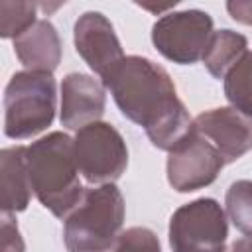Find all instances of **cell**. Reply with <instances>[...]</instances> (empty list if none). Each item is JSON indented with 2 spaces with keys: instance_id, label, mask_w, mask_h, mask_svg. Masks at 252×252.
Returning <instances> with one entry per match:
<instances>
[{
  "instance_id": "cell-1",
  "label": "cell",
  "mask_w": 252,
  "mask_h": 252,
  "mask_svg": "<svg viewBox=\"0 0 252 252\" xmlns=\"http://www.w3.org/2000/svg\"><path fill=\"white\" fill-rule=\"evenodd\" d=\"M126 118L142 126L159 150L171 152L191 130L193 118L177 98L169 73L140 55H128L102 81Z\"/></svg>"
},
{
  "instance_id": "cell-2",
  "label": "cell",
  "mask_w": 252,
  "mask_h": 252,
  "mask_svg": "<svg viewBox=\"0 0 252 252\" xmlns=\"http://www.w3.org/2000/svg\"><path fill=\"white\" fill-rule=\"evenodd\" d=\"M28 175L33 195L55 217L67 219L81 203L85 189L79 179L73 138L51 132L26 148Z\"/></svg>"
},
{
  "instance_id": "cell-3",
  "label": "cell",
  "mask_w": 252,
  "mask_h": 252,
  "mask_svg": "<svg viewBox=\"0 0 252 252\" xmlns=\"http://www.w3.org/2000/svg\"><path fill=\"white\" fill-rule=\"evenodd\" d=\"M124 199L114 183L85 189L81 203L65 219L67 252H110L122 234Z\"/></svg>"
},
{
  "instance_id": "cell-4",
  "label": "cell",
  "mask_w": 252,
  "mask_h": 252,
  "mask_svg": "<svg viewBox=\"0 0 252 252\" xmlns=\"http://www.w3.org/2000/svg\"><path fill=\"white\" fill-rule=\"evenodd\" d=\"M57 87L51 73L20 71L4 91V134L14 140L32 138L51 126Z\"/></svg>"
},
{
  "instance_id": "cell-5",
  "label": "cell",
  "mask_w": 252,
  "mask_h": 252,
  "mask_svg": "<svg viewBox=\"0 0 252 252\" xmlns=\"http://www.w3.org/2000/svg\"><path fill=\"white\" fill-rule=\"evenodd\" d=\"M226 236V213L215 199H197L171 215L169 246L173 252H224Z\"/></svg>"
},
{
  "instance_id": "cell-6",
  "label": "cell",
  "mask_w": 252,
  "mask_h": 252,
  "mask_svg": "<svg viewBox=\"0 0 252 252\" xmlns=\"http://www.w3.org/2000/svg\"><path fill=\"white\" fill-rule=\"evenodd\" d=\"M79 173L96 185L114 183L128 165V150L116 128L106 122H94L73 138Z\"/></svg>"
},
{
  "instance_id": "cell-7",
  "label": "cell",
  "mask_w": 252,
  "mask_h": 252,
  "mask_svg": "<svg viewBox=\"0 0 252 252\" xmlns=\"http://www.w3.org/2000/svg\"><path fill=\"white\" fill-rule=\"evenodd\" d=\"M213 35V20L201 10L163 14L152 28L156 49L173 63L189 65L203 59Z\"/></svg>"
},
{
  "instance_id": "cell-8",
  "label": "cell",
  "mask_w": 252,
  "mask_h": 252,
  "mask_svg": "<svg viewBox=\"0 0 252 252\" xmlns=\"http://www.w3.org/2000/svg\"><path fill=\"white\" fill-rule=\"evenodd\" d=\"M222 165L224 159L219 150L193 126V130L169 152L167 181L179 193L197 191L211 185Z\"/></svg>"
},
{
  "instance_id": "cell-9",
  "label": "cell",
  "mask_w": 252,
  "mask_h": 252,
  "mask_svg": "<svg viewBox=\"0 0 252 252\" xmlns=\"http://www.w3.org/2000/svg\"><path fill=\"white\" fill-rule=\"evenodd\" d=\"M75 49L104 81L124 59L112 24L100 12H85L75 22Z\"/></svg>"
},
{
  "instance_id": "cell-10",
  "label": "cell",
  "mask_w": 252,
  "mask_h": 252,
  "mask_svg": "<svg viewBox=\"0 0 252 252\" xmlns=\"http://www.w3.org/2000/svg\"><path fill=\"white\" fill-rule=\"evenodd\" d=\"M193 126L219 150L224 163L252 150V118L232 106L205 110L193 118Z\"/></svg>"
},
{
  "instance_id": "cell-11",
  "label": "cell",
  "mask_w": 252,
  "mask_h": 252,
  "mask_svg": "<svg viewBox=\"0 0 252 252\" xmlns=\"http://www.w3.org/2000/svg\"><path fill=\"white\" fill-rule=\"evenodd\" d=\"M104 102V85L85 73H69L61 83V124L79 132L100 122Z\"/></svg>"
},
{
  "instance_id": "cell-12",
  "label": "cell",
  "mask_w": 252,
  "mask_h": 252,
  "mask_svg": "<svg viewBox=\"0 0 252 252\" xmlns=\"http://www.w3.org/2000/svg\"><path fill=\"white\" fill-rule=\"evenodd\" d=\"M14 51L28 71L53 73L61 61V39L49 20H37L14 39Z\"/></svg>"
},
{
  "instance_id": "cell-13",
  "label": "cell",
  "mask_w": 252,
  "mask_h": 252,
  "mask_svg": "<svg viewBox=\"0 0 252 252\" xmlns=\"http://www.w3.org/2000/svg\"><path fill=\"white\" fill-rule=\"evenodd\" d=\"M32 183L26 163V148L12 146L0 154V207L2 213H20L32 197Z\"/></svg>"
},
{
  "instance_id": "cell-14",
  "label": "cell",
  "mask_w": 252,
  "mask_h": 252,
  "mask_svg": "<svg viewBox=\"0 0 252 252\" xmlns=\"http://www.w3.org/2000/svg\"><path fill=\"white\" fill-rule=\"evenodd\" d=\"M246 47V37L232 30L213 32L203 53V65L215 79H224L236 67V63L248 53Z\"/></svg>"
},
{
  "instance_id": "cell-15",
  "label": "cell",
  "mask_w": 252,
  "mask_h": 252,
  "mask_svg": "<svg viewBox=\"0 0 252 252\" xmlns=\"http://www.w3.org/2000/svg\"><path fill=\"white\" fill-rule=\"evenodd\" d=\"M224 94L232 108L252 118V51L224 77Z\"/></svg>"
},
{
  "instance_id": "cell-16",
  "label": "cell",
  "mask_w": 252,
  "mask_h": 252,
  "mask_svg": "<svg viewBox=\"0 0 252 252\" xmlns=\"http://www.w3.org/2000/svg\"><path fill=\"white\" fill-rule=\"evenodd\" d=\"M226 205V217L232 220V224L244 232L252 234V181L240 179L234 181L224 197Z\"/></svg>"
},
{
  "instance_id": "cell-17",
  "label": "cell",
  "mask_w": 252,
  "mask_h": 252,
  "mask_svg": "<svg viewBox=\"0 0 252 252\" xmlns=\"http://www.w3.org/2000/svg\"><path fill=\"white\" fill-rule=\"evenodd\" d=\"M35 2H0V35L2 37H20L37 22Z\"/></svg>"
},
{
  "instance_id": "cell-18",
  "label": "cell",
  "mask_w": 252,
  "mask_h": 252,
  "mask_svg": "<svg viewBox=\"0 0 252 252\" xmlns=\"http://www.w3.org/2000/svg\"><path fill=\"white\" fill-rule=\"evenodd\" d=\"M110 252H161L158 236L144 226H132L118 236Z\"/></svg>"
},
{
  "instance_id": "cell-19",
  "label": "cell",
  "mask_w": 252,
  "mask_h": 252,
  "mask_svg": "<svg viewBox=\"0 0 252 252\" xmlns=\"http://www.w3.org/2000/svg\"><path fill=\"white\" fill-rule=\"evenodd\" d=\"M0 252H26L22 234L18 230L16 220L12 219V213H2V222H0Z\"/></svg>"
},
{
  "instance_id": "cell-20",
  "label": "cell",
  "mask_w": 252,
  "mask_h": 252,
  "mask_svg": "<svg viewBox=\"0 0 252 252\" xmlns=\"http://www.w3.org/2000/svg\"><path fill=\"white\" fill-rule=\"evenodd\" d=\"M226 10L230 12V16L246 26H252V2H244V0H232L226 4Z\"/></svg>"
},
{
  "instance_id": "cell-21",
  "label": "cell",
  "mask_w": 252,
  "mask_h": 252,
  "mask_svg": "<svg viewBox=\"0 0 252 252\" xmlns=\"http://www.w3.org/2000/svg\"><path fill=\"white\" fill-rule=\"evenodd\" d=\"M224 252H252V234H246L244 238L232 242L230 248Z\"/></svg>"
},
{
  "instance_id": "cell-22",
  "label": "cell",
  "mask_w": 252,
  "mask_h": 252,
  "mask_svg": "<svg viewBox=\"0 0 252 252\" xmlns=\"http://www.w3.org/2000/svg\"><path fill=\"white\" fill-rule=\"evenodd\" d=\"M144 10H150V12H154V14H159V12H165V10H169V8H173V4H165V6H152V4H140Z\"/></svg>"
}]
</instances>
